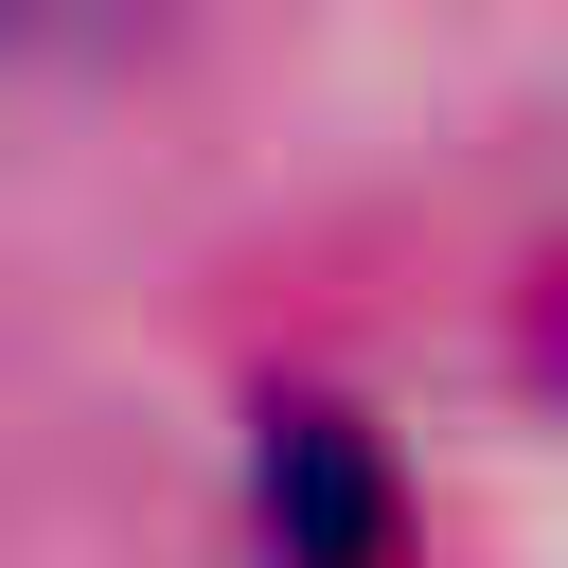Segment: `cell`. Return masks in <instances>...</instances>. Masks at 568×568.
<instances>
[{
    "label": "cell",
    "mask_w": 568,
    "mask_h": 568,
    "mask_svg": "<svg viewBox=\"0 0 568 568\" xmlns=\"http://www.w3.org/2000/svg\"><path fill=\"white\" fill-rule=\"evenodd\" d=\"M248 497H266V568H408V497L355 408H266Z\"/></svg>",
    "instance_id": "cell-1"
},
{
    "label": "cell",
    "mask_w": 568,
    "mask_h": 568,
    "mask_svg": "<svg viewBox=\"0 0 568 568\" xmlns=\"http://www.w3.org/2000/svg\"><path fill=\"white\" fill-rule=\"evenodd\" d=\"M532 355H550V373H568V266H550V337H532Z\"/></svg>",
    "instance_id": "cell-2"
}]
</instances>
